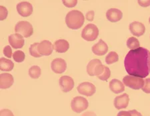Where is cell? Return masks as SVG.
Instances as JSON below:
<instances>
[{"instance_id": "1", "label": "cell", "mask_w": 150, "mask_h": 116, "mask_svg": "<svg viewBox=\"0 0 150 116\" xmlns=\"http://www.w3.org/2000/svg\"><path fill=\"white\" fill-rule=\"evenodd\" d=\"M124 66L131 76L146 78L150 73V51L142 47L131 50L125 58Z\"/></svg>"}, {"instance_id": "2", "label": "cell", "mask_w": 150, "mask_h": 116, "mask_svg": "<svg viewBox=\"0 0 150 116\" xmlns=\"http://www.w3.org/2000/svg\"><path fill=\"white\" fill-rule=\"evenodd\" d=\"M85 21L83 14L78 10H72L67 13L66 23L67 27L71 29H79L83 26Z\"/></svg>"}, {"instance_id": "3", "label": "cell", "mask_w": 150, "mask_h": 116, "mask_svg": "<svg viewBox=\"0 0 150 116\" xmlns=\"http://www.w3.org/2000/svg\"><path fill=\"white\" fill-rule=\"evenodd\" d=\"M105 69V66L101 64L99 59L91 60L87 66V72L90 76H98L101 74Z\"/></svg>"}, {"instance_id": "4", "label": "cell", "mask_w": 150, "mask_h": 116, "mask_svg": "<svg viewBox=\"0 0 150 116\" xmlns=\"http://www.w3.org/2000/svg\"><path fill=\"white\" fill-rule=\"evenodd\" d=\"M99 35V29L96 25L88 24L82 31L81 37L87 41H93Z\"/></svg>"}, {"instance_id": "5", "label": "cell", "mask_w": 150, "mask_h": 116, "mask_svg": "<svg viewBox=\"0 0 150 116\" xmlns=\"http://www.w3.org/2000/svg\"><path fill=\"white\" fill-rule=\"evenodd\" d=\"M144 80L139 77H136L131 75L125 76L123 79V82L125 86L133 89V90H139L144 85Z\"/></svg>"}, {"instance_id": "6", "label": "cell", "mask_w": 150, "mask_h": 116, "mask_svg": "<svg viewBox=\"0 0 150 116\" xmlns=\"http://www.w3.org/2000/svg\"><path fill=\"white\" fill-rule=\"evenodd\" d=\"M15 31L16 33L20 34L25 38L31 37L33 33V29L31 24L25 21H19L16 25Z\"/></svg>"}, {"instance_id": "7", "label": "cell", "mask_w": 150, "mask_h": 116, "mask_svg": "<svg viewBox=\"0 0 150 116\" xmlns=\"http://www.w3.org/2000/svg\"><path fill=\"white\" fill-rule=\"evenodd\" d=\"M89 103L88 100L83 97L81 96H77L73 98L71 100V110L74 112L79 113L83 111L86 110L87 108H88Z\"/></svg>"}, {"instance_id": "8", "label": "cell", "mask_w": 150, "mask_h": 116, "mask_svg": "<svg viewBox=\"0 0 150 116\" xmlns=\"http://www.w3.org/2000/svg\"><path fill=\"white\" fill-rule=\"evenodd\" d=\"M77 89L79 94L88 96V97L93 96L96 92V86L92 83L88 82L81 83L77 86Z\"/></svg>"}, {"instance_id": "9", "label": "cell", "mask_w": 150, "mask_h": 116, "mask_svg": "<svg viewBox=\"0 0 150 116\" xmlns=\"http://www.w3.org/2000/svg\"><path fill=\"white\" fill-rule=\"evenodd\" d=\"M16 8L19 15L24 17L30 16L33 11L32 5L27 1L20 2L17 5Z\"/></svg>"}, {"instance_id": "10", "label": "cell", "mask_w": 150, "mask_h": 116, "mask_svg": "<svg viewBox=\"0 0 150 116\" xmlns=\"http://www.w3.org/2000/svg\"><path fill=\"white\" fill-rule=\"evenodd\" d=\"M51 68L53 72L56 74H62L66 71L67 63L65 60L61 58H57L52 60L51 63Z\"/></svg>"}, {"instance_id": "11", "label": "cell", "mask_w": 150, "mask_h": 116, "mask_svg": "<svg viewBox=\"0 0 150 116\" xmlns=\"http://www.w3.org/2000/svg\"><path fill=\"white\" fill-rule=\"evenodd\" d=\"M59 84L64 92H69L74 87V81L72 78L68 76H62L59 78Z\"/></svg>"}, {"instance_id": "12", "label": "cell", "mask_w": 150, "mask_h": 116, "mask_svg": "<svg viewBox=\"0 0 150 116\" xmlns=\"http://www.w3.org/2000/svg\"><path fill=\"white\" fill-rule=\"evenodd\" d=\"M38 51L42 56H49L52 55L54 50V45L49 41L44 40L39 43Z\"/></svg>"}, {"instance_id": "13", "label": "cell", "mask_w": 150, "mask_h": 116, "mask_svg": "<svg viewBox=\"0 0 150 116\" xmlns=\"http://www.w3.org/2000/svg\"><path fill=\"white\" fill-rule=\"evenodd\" d=\"M9 42L13 49H21L25 43L23 37L19 33L12 34L9 36Z\"/></svg>"}, {"instance_id": "14", "label": "cell", "mask_w": 150, "mask_h": 116, "mask_svg": "<svg viewBox=\"0 0 150 116\" xmlns=\"http://www.w3.org/2000/svg\"><path fill=\"white\" fill-rule=\"evenodd\" d=\"M123 17V13L120 9L111 8L106 12V18L112 23H116Z\"/></svg>"}, {"instance_id": "15", "label": "cell", "mask_w": 150, "mask_h": 116, "mask_svg": "<svg viewBox=\"0 0 150 116\" xmlns=\"http://www.w3.org/2000/svg\"><path fill=\"white\" fill-rule=\"evenodd\" d=\"M129 30L132 35H134L135 37H141L146 32V27L143 23L134 21V22L130 23Z\"/></svg>"}, {"instance_id": "16", "label": "cell", "mask_w": 150, "mask_h": 116, "mask_svg": "<svg viewBox=\"0 0 150 116\" xmlns=\"http://www.w3.org/2000/svg\"><path fill=\"white\" fill-rule=\"evenodd\" d=\"M129 102V96L127 94H123L116 97L114 100V106L117 110H122L127 107Z\"/></svg>"}, {"instance_id": "17", "label": "cell", "mask_w": 150, "mask_h": 116, "mask_svg": "<svg viewBox=\"0 0 150 116\" xmlns=\"http://www.w3.org/2000/svg\"><path fill=\"white\" fill-rule=\"evenodd\" d=\"M108 45L100 39L97 44L94 45L92 47V52L98 56H103L108 52Z\"/></svg>"}, {"instance_id": "18", "label": "cell", "mask_w": 150, "mask_h": 116, "mask_svg": "<svg viewBox=\"0 0 150 116\" xmlns=\"http://www.w3.org/2000/svg\"><path fill=\"white\" fill-rule=\"evenodd\" d=\"M13 77L10 74L3 73L0 75V87L1 89H8L13 85Z\"/></svg>"}, {"instance_id": "19", "label": "cell", "mask_w": 150, "mask_h": 116, "mask_svg": "<svg viewBox=\"0 0 150 116\" xmlns=\"http://www.w3.org/2000/svg\"><path fill=\"white\" fill-rule=\"evenodd\" d=\"M69 48V44L67 41L59 39L56 41L54 44V49L57 52L64 53L67 52Z\"/></svg>"}, {"instance_id": "20", "label": "cell", "mask_w": 150, "mask_h": 116, "mask_svg": "<svg viewBox=\"0 0 150 116\" xmlns=\"http://www.w3.org/2000/svg\"><path fill=\"white\" fill-rule=\"evenodd\" d=\"M110 89L115 94H120L125 90L123 83L117 79H113L110 82Z\"/></svg>"}, {"instance_id": "21", "label": "cell", "mask_w": 150, "mask_h": 116, "mask_svg": "<svg viewBox=\"0 0 150 116\" xmlns=\"http://www.w3.org/2000/svg\"><path fill=\"white\" fill-rule=\"evenodd\" d=\"M14 67L13 62L11 60L7 59L6 58H1L0 60V69L2 71H11Z\"/></svg>"}, {"instance_id": "22", "label": "cell", "mask_w": 150, "mask_h": 116, "mask_svg": "<svg viewBox=\"0 0 150 116\" xmlns=\"http://www.w3.org/2000/svg\"><path fill=\"white\" fill-rule=\"evenodd\" d=\"M127 47L131 50H135L140 47V43L137 38L130 37L127 41Z\"/></svg>"}, {"instance_id": "23", "label": "cell", "mask_w": 150, "mask_h": 116, "mask_svg": "<svg viewBox=\"0 0 150 116\" xmlns=\"http://www.w3.org/2000/svg\"><path fill=\"white\" fill-rule=\"evenodd\" d=\"M119 60V57L115 52H110L105 57V62L108 64H112Z\"/></svg>"}, {"instance_id": "24", "label": "cell", "mask_w": 150, "mask_h": 116, "mask_svg": "<svg viewBox=\"0 0 150 116\" xmlns=\"http://www.w3.org/2000/svg\"><path fill=\"white\" fill-rule=\"evenodd\" d=\"M29 75L33 79L38 78L41 76V68L38 66H31L29 70Z\"/></svg>"}, {"instance_id": "25", "label": "cell", "mask_w": 150, "mask_h": 116, "mask_svg": "<svg viewBox=\"0 0 150 116\" xmlns=\"http://www.w3.org/2000/svg\"><path fill=\"white\" fill-rule=\"evenodd\" d=\"M38 43H35L33 44H31L30 47V53L31 56L35 58H40L42 57V55L40 54L38 51Z\"/></svg>"}, {"instance_id": "26", "label": "cell", "mask_w": 150, "mask_h": 116, "mask_svg": "<svg viewBox=\"0 0 150 116\" xmlns=\"http://www.w3.org/2000/svg\"><path fill=\"white\" fill-rule=\"evenodd\" d=\"M25 53L21 50H17L13 54V60H15L16 62H18V63H20V62H22L24 59H25Z\"/></svg>"}, {"instance_id": "27", "label": "cell", "mask_w": 150, "mask_h": 116, "mask_svg": "<svg viewBox=\"0 0 150 116\" xmlns=\"http://www.w3.org/2000/svg\"><path fill=\"white\" fill-rule=\"evenodd\" d=\"M111 76V71L108 67L105 66V69H104L103 72L100 76H98V78L100 79L102 81H107Z\"/></svg>"}, {"instance_id": "28", "label": "cell", "mask_w": 150, "mask_h": 116, "mask_svg": "<svg viewBox=\"0 0 150 116\" xmlns=\"http://www.w3.org/2000/svg\"><path fill=\"white\" fill-rule=\"evenodd\" d=\"M8 15V11L4 6L0 7V19L3 21L6 19Z\"/></svg>"}, {"instance_id": "29", "label": "cell", "mask_w": 150, "mask_h": 116, "mask_svg": "<svg viewBox=\"0 0 150 116\" xmlns=\"http://www.w3.org/2000/svg\"><path fill=\"white\" fill-rule=\"evenodd\" d=\"M144 92L150 94V78H147L144 82V85L142 88Z\"/></svg>"}, {"instance_id": "30", "label": "cell", "mask_w": 150, "mask_h": 116, "mask_svg": "<svg viewBox=\"0 0 150 116\" xmlns=\"http://www.w3.org/2000/svg\"><path fill=\"white\" fill-rule=\"evenodd\" d=\"M62 2L67 8H74L77 3V0H66V1H63Z\"/></svg>"}, {"instance_id": "31", "label": "cell", "mask_w": 150, "mask_h": 116, "mask_svg": "<svg viewBox=\"0 0 150 116\" xmlns=\"http://www.w3.org/2000/svg\"><path fill=\"white\" fill-rule=\"evenodd\" d=\"M4 55L8 58H11L12 55V49L10 46H6V47H4V50H3Z\"/></svg>"}, {"instance_id": "32", "label": "cell", "mask_w": 150, "mask_h": 116, "mask_svg": "<svg viewBox=\"0 0 150 116\" xmlns=\"http://www.w3.org/2000/svg\"><path fill=\"white\" fill-rule=\"evenodd\" d=\"M0 116H14V115L8 109H4L0 112Z\"/></svg>"}, {"instance_id": "33", "label": "cell", "mask_w": 150, "mask_h": 116, "mask_svg": "<svg viewBox=\"0 0 150 116\" xmlns=\"http://www.w3.org/2000/svg\"><path fill=\"white\" fill-rule=\"evenodd\" d=\"M94 19V11L93 10L89 11L86 13V19L89 21H92Z\"/></svg>"}, {"instance_id": "34", "label": "cell", "mask_w": 150, "mask_h": 116, "mask_svg": "<svg viewBox=\"0 0 150 116\" xmlns=\"http://www.w3.org/2000/svg\"><path fill=\"white\" fill-rule=\"evenodd\" d=\"M138 3L139 6L144 8H146L150 6V0H146V1H138Z\"/></svg>"}, {"instance_id": "35", "label": "cell", "mask_w": 150, "mask_h": 116, "mask_svg": "<svg viewBox=\"0 0 150 116\" xmlns=\"http://www.w3.org/2000/svg\"><path fill=\"white\" fill-rule=\"evenodd\" d=\"M129 113H130V114H131V116H142L141 113L137 112V111L135 110L129 111Z\"/></svg>"}, {"instance_id": "36", "label": "cell", "mask_w": 150, "mask_h": 116, "mask_svg": "<svg viewBox=\"0 0 150 116\" xmlns=\"http://www.w3.org/2000/svg\"><path fill=\"white\" fill-rule=\"evenodd\" d=\"M117 116H131L129 112H125V111H122L118 113Z\"/></svg>"}, {"instance_id": "37", "label": "cell", "mask_w": 150, "mask_h": 116, "mask_svg": "<svg viewBox=\"0 0 150 116\" xmlns=\"http://www.w3.org/2000/svg\"><path fill=\"white\" fill-rule=\"evenodd\" d=\"M81 116H97V115L94 112H91V111H89V112H85Z\"/></svg>"}, {"instance_id": "38", "label": "cell", "mask_w": 150, "mask_h": 116, "mask_svg": "<svg viewBox=\"0 0 150 116\" xmlns=\"http://www.w3.org/2000/svg\"><path fill=\"white\" fill-rule=\"evenodd\" d=\"M149 23H150V17H149Z\"/></svg>"}]
</instances>
